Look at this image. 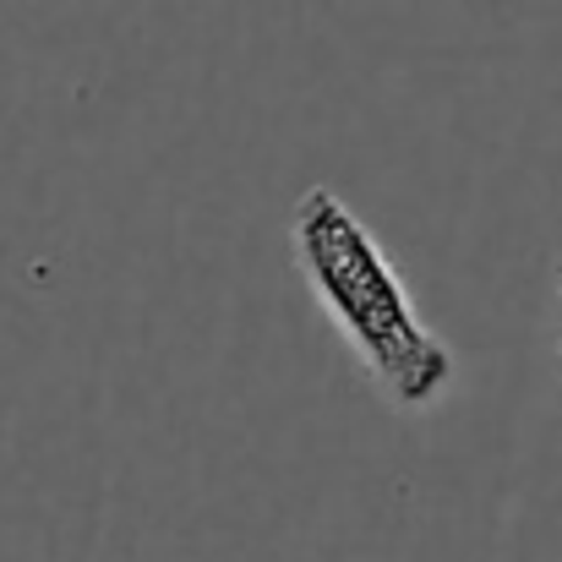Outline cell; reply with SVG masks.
<instances>
[{
  "label": "cell",
  "mask_w": 562,
  "mask_h": 562,
  "mask_svg": "<svg viewBox=\"0 0 562 562\" xmlns=\"http://www.w3.org/2000/svg\"><path fill=\"white\" fill-rule=\"evenodd\" d=\"M558 295H562V262H558Z\"/></svg>",
  "instance_id": "cell-2"
},
{
  "label": "cell",
  "mask_w": 562,
  "mask_h": 562,
  "mask_svg": "<svg viewBox=\"0 0 562 562\" xmlns=\"http://www.w3.org/2000/svg\"><path fill=\"white\" fill-rule=\"evenodd\" d=\"M558 372H562V356H558Z\"/></svg>",
  "instance_id": "cell-3"
},
{
  "label": "cell",
  "mask_w": 562,
  "mask_h": 562,
  "mask_svg": "<svg viewBox=\"0 0 562 562\" xmlns=\"http://www.w3.org/2000/svg\"><path fill=\"white\" fill-rule=\"evenodd\" d=\"M290 246L306 290L323 301L345 345L367 361L376 387L398 409H426L448 387L453 356L420 323L404 279L382 257L372 229L345 207V196L328 187L306 191L290 218Z\"/></svg>",
  "instance_id": "cell-1"
}]
</instances>
